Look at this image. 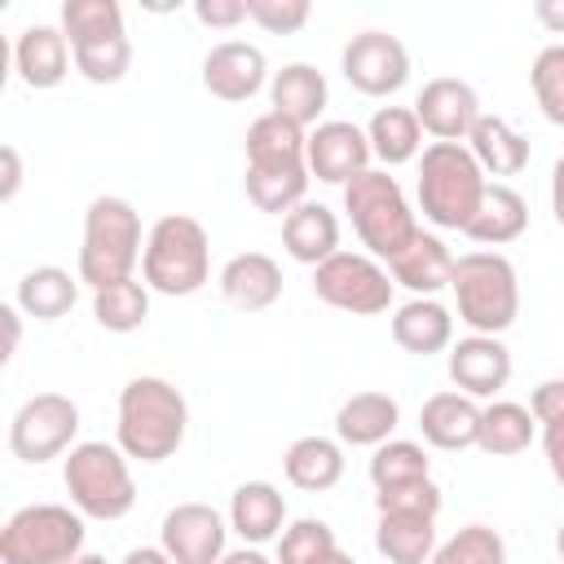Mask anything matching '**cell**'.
Wrapping results in <instances>:
<instances>
[{
  "label": "cell",
  "instance_id": "cell-1",
  "mask_svg": "<svg viewBox=\"0 0 564 564\" xmlns=\"http://www.w3.org/2000/svg\"><path fill=\"white\" fill-rule=\"evenodd\" d=\"M189 401L176 383L159 375H137L119 388L115 445L137 463H163L185 445Z\"/></svg>",
  "mask_w": 564,
  "mask_h": 564
},
{
  "label": "cell",
  "instance_id": "cell-2",
  "mask_svg": "<svg viewBox=\"0 0 564 564\" xmlns=\"http://www.w3.org/2000/svg\"><path fill=\"white\" fill-rule=\"evenodd\" d=\"M141 251H145V242H141L137 207L119 194H97L84 212V242H79L75 278L93 291L123 282V278H137Z\"/></svg>",
  "mask_w": 564,
  "mask_h": 564
},
{
  "label": "cell",
  "instance_id": "cell-3",
  "mask_svg": "<svg viewBox=\"0 0 564 564\" xmlns=\"http://www.w3.org/2000/svg\"><path fill=\"white\" fill-rule=\"evenodd\" d=\"M485 185L489 176L480 172V163L463 141H432L419 154L414 194H419L423 220H432L436 229H467L485 198Z\"/></svg>",
  "mask_w": 564,
  "mask_h": 564
},
{
  "label": "cell",
  "instance_id": "cell-4",
  "mask_svg": "<svg viewBox=\"0 0 564 564\" xmlns=\"http://www.w3.org/2000/svg\"><path fill=\"white\" fill-rule=\"evenodd\" d=\"M212 278V238L207 229L185 216L167 212L150 225L145 251H141V282L159 295H194Z\"/></svg>",
  "mask_w": 564,
  "mask_h": 564
},
{
  "label": "cell",
  "instance_id": "cell-5",
  "mask_svg": "<svg viewBox=\"0 0 564 564\" xmlns=\"http://www.w3.org/2000/svg\"><path fill=\"white\" fill-rule=\"evenodd\" d=\"M344 212L361 238V247L375 260H397L410 238L419 234V216L401 189L397 176H388V167H370L361 176H352L344 185Z\"/></svg>",
  "mask_w": 564,
  "mask_h": 564
},
{
  "label": "cell",
  "instance_id": "cell-6",
  "mask_svg": "<svg viewBox=\"0 0 564 564\" xmlns=\"http://www.w3.org/2000/svg\"><path fill=\"white\" fill-rule=\"evenodd\" d=\"M454 308L471 335H502L520 317V278L502 251H467L454 260Z\"/></svg>",
  "mask_w": 564,
  "mask_h": 564
},
{
  "label": "cell",
  "instance_id": "cell-7",
  "mask_svg": "<svg viewBox=\"0 0 564 564\" xmlns=\"http://www.w3.org/2000/svg\"><path fill=\"white\" fill-rule=\"evenodd\" d=\"M62 485L84 520H123L137 502L128 454L110 441H79L62 458Z\"/></svg>",
  "mask_w": 564,
  "mask_h": 564
},
{
  "label": "cell",
  "instance_id": "cell-8",
  "mask_svg": "<svg viewBox=\"0 0 564 564\" xmlns=\"http://www.w3.org/2000/svg\"><path fill=\"white\" fill-rule=\"evenodd\" d=\"M84 516L66 502L18 507L0 529V564H70L84 551Z\"/></svg>",
  "mask_w": 564,
  "mask_h": 564
},
{
  "label": "cell",
  "instance_id": "cell-9",
  "mask_svg": "<svg viewBox=\"0 0 564 564\" xmlns=\"http://www.w3.org/2000/svg\"><path fill=\"white\" fill-rule=\"evenodd\" d=\"M392 291H397L392 273L375 256H361V251H335L326 264L313 269V295L352 317L388 313Z\"/></svg>",
  "mask_w": 564,
  "mask_h": 564
},
{
  "label": "cell",
  "instance_id": "cell-10",
  "mask_svg": "<svg viewBox=\"0 0 564 564\" xmlns=\"http://www.w3.org/2000/svg\"><path fill=\"white\" fill-rule=\"evenodd\" d=\"M75 436H79V405L62 392L26 397L9 419V454L22 463L66 458L79 445Z\"/></svg>",
  "mask_w": 564,
  "mask_h": 564
},
{
  "label": "cell",
  "instance_id": "cell-11",
  "mask_svg": "<svg viewBox=\"0 0 564 564\" xmlns=\"http://www.w3.org/2000/svg\"><path fill=\"white\" fill-rule=\"evenodd\" d=\"M344 79L361 97H392L410 79V53L392 31H361L339 53Z\"/></svg>",
  "mask_w": 564,
  "mask_h": 564
},
{
  "label": "cell",
  "instance_id": "cell-12",
  "mask_svg": "<svg viewBox=\"0 0 564 564\" xmlns=\"http://www.w3.org/2000/svg\"><path fill=\"white\" fill-rule=\"evenodd\" d=\"M229 520L212 502H176L159 524V546L172 564H220Z\"/></svg>",
  "mask_w": 564,
  "mask_h": 564
},
{
  "label": "cell",
  "instance_id": "cell-13",
  "mask_svg": "<svg viewBox=\"0 0 564 564\" xmlns=\"http://www.w3.org/2000/svg\"><path fill=\"white\" fill-rule=\"evenodd\" d=\"M449 383L471 401H494L511 383V348L498 335H463L445 357Z\"/></svg>",
  "mask_w": 564,
  "mask_h": 564
},
{
  "label": "cell",
  "instance_id": "cell-14",
  "mask_svg": "<svg viewBox=\"0 0 564 564\" xmlns=\"http://www.w3.org/2000/svg\"><path fill=\"white\" fill-rule=\"evenodd\" d=\"M370 137L352 119H322L308 128V176L326 185H348L352 176L370 172Z\"/></svg>",
  "mask_w": 564,
  "mask_h": 564
},
{
  "label": "cell",
  "instance_id": "cell-15",
  "mask_svg": "<svg viewBox=\"0 0 564 564\" xmlns=\"http://www.w3.org/2000/svg\"><path fill=\"white\" fill-rule=\"evenodd\" d=\"M414 115H419L427 137H436V141H467L485 110H480V97H476V88L467 79L436 75V79H427L419 88Z\"/></svg>",
  "mask_w": 564,
  "mask_h": 564
},
{
  "label": "cell",
  "instance_id": "cell-16",
  "mask_svg": "<svg viewBox=\"0 0 564 564\" xmlns=\"http://www.w3.org/2000/svg\"><path fill=\"white\" fill-rule=\"evenodd\" d=\"M269 84V62L260 44L220 40L203 57V88L220 101H251Z\"/></svg>",
  "mask_w": 564,
  "mask_h": 564
},
{
  "label": "cell",
  "instance_id": "cell-17",
  "mask_svg": "<svg viewBox=\"0 0 564 564\" xmlns=\"http://www.w3.org/2000/svg\"><path fill=\"white\" fill-rule=\"evenodd\" d=\"M75 66V53H70V40L62 35V26H48V22H35V26H22L18 40H13V70L26 88L44 93V88H57Z\"/></svg>",
  "mask_w": 564,
  "mask_h": 564
},
{
  "label": "cell",
  "instance_id": "cell-18",
  "mask_svg": "<svg viewBox=\"0 0 564 564\" xmlns=\"http://www.w3.org/2000/svg\"><path fill=\"white\" fill-rule=\"evenodd\" d=\"M220 295L238 313H264L282 295V264L264 251H238L220 269Z\"/></svg>",
  "mask_w": 564,
  "mask_h": 564
},
{
  "label": "cell",
  "instance_id": "cell-19",
  "mask_svg": "<svg viewBox=\"0 0 564 564\" xmlns=\"http://www.w3.org/2000/svg\"><path fill=\"white\" fill-rule=\"evenodd\" d=\"M419 432H423V441L432 449H445V454L471 449L476 436H480V401L463 397L458 388L432 392L419 405Z\"/></svg>",
  "mask_w": 564,
  "mask_h": 564
},
{
  "label": "cell",
  "instance_id": "cell-20",
  "mask_svg": "<svg viewBox=\"0 0 564 564\" xmlns=\"http://www.w3.org/2000/svg\"><path fill=\"white\" fill-rule=\"evenodd\" d=\"M229 529L242 538V546H264L282 538L286 529V498L269 480H242L229 498Z\"/></svg>",
  "mask_w": 564,
  "mask_h": 564
},
{
  "label": "cell",
  "instance_id": "cell-21",
  "mask_svg": "<svg viewBox=\"0 0 564 564\" xmlns=\"http://www.w3.org/2000/svg\"><path fill=\"white\" fill-rule=\"evenodd\" d=\"M326 97H330L326 75H322L313 62H286V66L273 70V79H269V106H273V115L300 123L304 132L322 123Z\"/></svg>",
  "mask_w": 564,
  "mask_h": 564
},
{
  "label": "cell",
  "instance_id": "cell-22",
  "mask_svg": "<svg viewBox=\"0 0 564 564\" xmlns=\"http://www.w3.org/2000/svg\"><path fill=\"white\" fill-rule=\"evenodd\" d=\"M392 339L414 357L445 352L454 344V313L436 295H414L392 308Z\"/></svg>",
  "mask_w": 564,
  "mask_h": 564
},
{
  "label": "cell",
  "instance_id": "cell-23",
  "mask_svg": "<svg viewBox=\"0 0 564 564\" xmlns=\"http://www.w3.org/2000/svg\"><path fill=\"white\" fill-rule=\"evenodd\" d=\"M397 423H401L397 397L370 388V392H352V397L339 405V414H335V436H339V445H352V449H379L383 441H392Z\"/></svg>",
  "mask_w": 564,
  "mask_h": 564
},
{
  "label": "cell",
  "instance_id": "cell-24",
  "mask_svg": "<svg viewBox=\"0 0 564 564\" xmlns=\"http://www.w3.org/2000/svg\"><path fill=\"white\" fill-rule=\"evenodd\" d=\"M282 247L291 260L317 269L339 251V216L326 203L304 198L295 212L282 216Z\"/></svg>",
  "mask_w": 564,
  "mask_h": 564
},
{
  "label": "cell",
  "instance_id": "cell-25",
  "mask_svg": "<svg viewBox=\"0 0 564 564\" xmlns=\"http://www.w3.org/2000/svg\"><path fill=\"white\" fill-rule=\"evenodd\" d=\"M454 260H458V256H454L436 234L419 229V234L410 238V247H405L397 260H388V273H392V282L405 286L410 295H436V291L449 286Z\"/></svg>",
  "mask_w": 564,
  "mask_h": 564
},
{
  "label": "cell",
  "instance_id": "cell-26",
  "mask_svg": "<svg viewBox=\"0 0 564 564\" xmlns=\"http://www.w3.org/2000/svg\"><path fill=\"white\" fill-rule=\"evenodd\" d=\"M242 150H247V167H308V132L273 110L251 119Z\"/></svg>",
  "mask_w": 564,
  "mask_h": 564
},
{
  "label": "cell",
  "instance_id": "cell-27",
  "mask_svg": "<svg viewBox=\"0 0 564 564\" xmlns=\"http://www.w3.org/2000/svg\"><path fill=\"white\" fill-rule=\"evenodd\" d=\"M524 229H529V203L507 181H489L485 198H480V207H476V216H471V225L463 234L471 242H480V247H507Z\"/></svg>",
  "mask_w": 564,
  "mask_h": 564
},
{
  "label": "cell",
  "instance_id": "cell-28",
  "mask_svg": "<svg viewBox=\"0 0 564 564\" xmlns=\"http://www.w3.org/2000/svg\"><path fill=\"white\" fill-rule=\"evenodd\" d=\"M463 145L471 150L485 176H516L529 167V137L516 132L502 115H480Z\"/></svg>",
  "mask_w": 564,
  "mask_h": 564
},
{
  "label": "cell",
  "instance_id": "cell-29",
  "mask_svg": "<svg viewBox=\"0 0 564 564\" xmlns=\"http://www.w3.org/2000/svg\"><path fill=\"white\" fill-rule=\"evenodd\" d=\"M282 471L304 494H326L344 476V445L330 436H295L282 454Z\"/></svg>",
  "mask_w": 564,
  "mask_h": 564
},
{
  "label": "cell",
  "instance_id": "cell-30",
  "mask_svg": "<svg viewBox=\"0 0 564 564\" xmlns=\"http://www.w3.org/2000/svg\"><path fill=\"white\" fill-rule=\"evenodd\" d=\"M79 286H84V282L70 278L66 269L40 264V269H26V273H22L18 291H13V304H18L26 317H35V322H57V317H66V313L75 308Z\"/></svg>",
  "mask_w": 564,
  "mask_h": 564
},
{
  "label": "cell",
  "instance_id": "cell-31",
  "mask_svg": "<svg viewBox=\"0 0 564 564\" xmlns=\"http://www.w3.org/2000/svg\"><path fill=\"white\" fill-rule=\"evenodd\" d=\"M366 137H370V154L383 167H401L423 150V123L414 106H379L366 123Z\"/></svg>",
  "mask_w": 564,
  "mask_h": 564
},
{
  "label": "cell",
  "instance_id": "cell-32",
  "mask_svg": "<svg viewBox=\"0 0 564 564\" xmlns=\"http://www.w3.org/2000/svg\"><path fill=\"white\" fill-rule=\"evenodd\" d=\"M436 520L432 516H401V511H388L379 516L375 524V551L388 560V564H427L432 551H436Z\"/></svg>",
  "mask_w": 564,
  "mask_h": 564
},
{
  "label": "cell",
  "instance_id": "cell-33",
  "mask_svg": "<svg viewBox=\"0 0 564 564\" xmlns=\"http://www.w3.org/2000/svg\"><path fill=\"white\" fill-rule=\"evenodd\" d=\"M533 436H538V419H533L529 405H520V401H489V405H480V436H476V445L485 454L511 458V454L529 449Z\"/></svg>",
  "mask_w": 564,
  "mask_h": 564
},
{
  "label": "cell",
  "instance_id": "cell-34",
  "mask_svg": "<svg viewBox=\"0 0 564 564\" xmlns=\"http://www.w3.org/2000/svg\"><path fill=\"white\" fill-rule=\"evenodd\" d=\"M308 167H247L242 172V185H247V198L269 212V216H286L304 203L308 194Z\"/></svg>",
  "mask_w": 564,
  "mask_h": 564
},
{
  "label": "cell",
  "instance_id": "cell-35",
  "mask_svg": "<svg viewBox=\"0 0 564 564\" xmlns=\"http://www.w3.org/2000/svg\"><path fill=\"white\" fill-rule=\"evenodd\" d=\"M93 317L110 335L141 330L145 317H150V286L137 282V278H123V282H110V286L93 291Z\"/></svg>",
  "mask_w": 564,
  "mask_h": 564
},
{
  "label": "cell",
  "instance_id": "cell-36",
  "mask_svg": "<svg viewBox=\"0 0 564 564\" xmlns=\"http://www.w3.org/2000/svg\"><path fill=\"white\" fill-rule=\"evenodd\" d=\"M432 476V458L419 441H383L375 454H370V485L375 489H397V485H410V480H427Z\"/></svg>",
  "mask_w": 564,
  "mask_h": 564
},
{
  "label": "cell",
  "instance_id": "cell-37",
  "mask_svg": "<svg viewBox=\"0 0 564 564\" xmlns=\"http://www.w3.org/2000/svg\"><path fill=\"white\" fill-rule=\"evenodd\" d=\"M62 35L75 44H93V40H110V35H128L123 31V9L115 0H66L62 4Z\"/></svg>",
  "mask_w": 564,
  "mask_h": 564
},
{
  "label": "cell",
  "instance_id": "cell-38",
  "mask_svg": "<svg viewBox=\"0 0 564 564\" xmlns=\"http://www.w3.org/2000/svg\"><path fill=\"white\" fill-rule=\"evenodd\" d=\"M427 564H507V542L489 524H463L432 551Z\"/></svg>",
  "mask_w": 564,
  "mask_h": 564
},
{
  "label": "cell",
  "instance_id": "cell-39",
  "mask_svg": "<svg viewBox=\"0 0 564 564\" xmlns=\"http://www.w3.org/2000/svg\"><path fill=\"white\" fill-rule=\"evenodd\" d=\"M335 551H339L335 529L326 520H313V516L291 520L278 538V564H326Z\"/></svg>",
  "mask_w": 564,
  "mask_h": 564
},
{
  "label": "cell",
  "instance_id": "cell-40",
  "mask_svg": "<svg viewBox=\"0 0 564 564\" xmlns=\"http://www.w3.org/2000/svg\"><path fill=\"white\" fill-rule=\"evenodd\" d=\"M75 70L88 84H119L132 66V40L128 35H110V40H93V44H75Z\"/></svg>",
  "mask_w": 564,
  "mask_h": 564
},
{
  "label": "cell",
  "instance_id": "cell-41",
  "mask_svg": "<svg viewBox=\"0 0 564 564\" xmlns=\"http://www.w3.org/2000/svg\"><path fill=\"white\" fill-rule=\"evenodd\" d=\"M529 84H533L538 110H542L555 128H564V44H546V48L533 57Z\"/></svg>",
  "mask_w": 564,
  "mask_h": 564
},
{
  "label": "cell",
  "instance_id": "cell-42",
  "mask_svg": "<svg viewBox=\"0 0 564 564\" xmlns=\"http://www.w3.org/2000/svg\"><path fill=\"white\" fill-rule=\"evenodd\" d=\"M441 485L427 476V480H410V485H397V489H375V511L388 516V511H401V516H441Z\"/></svg>",
  "mask_w": 564,
  "mask_h": 564
},
{
  "label": "cell",
  "instance_id": "cell-43",
  "mask_svg": "<svg viewBox=\"0 0 564 564\" xmlns=\"http://www.w3.org/2000/svg\"><path fill=\"white\" fill-rule=\"evenodd\" d=\"M247 13L269 35H295L313 18V4L308 0H247Z\"/></svg>",
  "mask_w": 564,
  "mask_h": 564
},
{
  "label": "cell",
  "instance_id": "cell-44",
  "mask_svg": "<svg viewBox=\"0 0 564 564\" xmlns=\"http://www.w3.org/2000/svg\"><path fill=\"white\" fill-rule=\"evenodd\" d=\"M529 410H533L538 427L564 423V379H542V383L529 392Z\"/></svg>",
  "mask_w": 564,
  "mask_h": 564
},
{
  "label": "cell",
  "instance_id": "cell-45",
  "mask_svg": "<svg viewBox=\"0 0 564 564\" xmlns=\"http://www.w3.org/2000/svg\"><path fill=\"white\" fill-rule=\"evenodd\" d=\"M194 18L212 31H229L238 22H247V0H194Z\"/></svg>",
  "mask_w": 564,
  "mask_h": 564
},
{
  "label": "cell",
  "instance_id": "cell-46",
  "mask_svg": "<svg viewBox=\"0 0 564 564\" xmlns=\"http://www.w3.org/2000/svg\"><path fill=\"white\" fill-rule=\"evenodd\" d=\"M22 308L18 304H0V326H4V348H0V361H13L18 344H22Z\"/></svg>",
  "mask_w": 564,
  "mask_h": 564
},
{
  "label": "cell",
  "instance_id": "cell-47",
  "mask_svg": "<svg viewBox=\"0 0 564 564\" xmlns=\"http://www.w3.org/2000/svg\"><path fill=\"white\" fill-rule=\"evenodd\" d=\"M542 454H546V467H551V476L564 485V423H551V427H542Z\"/></svg>",
  "mask_w": 564,
  "mask_h": 564
},
{
  "label": "cell",
  "instance_id": "cell-48",
  "mask_svg": "<svg viewBox=\"0 0 564 564\" xmlns=\"http://www.w3.org/2000/svg\"><path fill=\"white\" fill-rule=\"evenodd\" d=\"M0 163H4V181H0V203H9L22 185V159H18V145H0Z\"/></svg>",
  "mask_w": 564,
  "mask_h": 564
},
{
  "label": "cell",
  "instance_id": "cell-49",
  "mask_svg": "<svg viewBox=\"0 0 564 564\" xmlns=\"http://www.w3.org/2000/svg\"><path fill=\"white\" fill-rule=\"evenodd\" d=\"M533 18H538L551 35H564V0H538V4H533Z\"/></svg>",
  "mask_w": 564,
  "mask_h": 564
},
{
  "label": "cell",
  "instance_id": "cell-50",
  "mask_svg": "<svg viewBox=\"0 0 564 564\" xmlns=\"http://www.w3.org/2000/svg\"><path fill=\"white\" fill-rule=\"evenodd\" d=\"M551 216H555V225L564 229V154H560L555 167H551Z\"/></svg>",
  "mask_w": 564,
  "mask_h": 564
},
{
  "label": "cell",
  "instance_id": "cell-51",
  "mask_svg": "<svg viewBox=\"0 0 564 564\" xmlns=\"http://www.w3.org/2000/svg\"><path fill=\"white\" fill-rule=\"evenodd\" d=\"M119 564H172V555L163 546H132Z\"/></svg>",
  "mask_w": 564,
  "mask_h": 564
},
{
  "label": "cell",
  "instance_id": "cell-52",
  "mask_svg": "<svg viewBox=\"0 0 564 564\" xmlns=\"http://www.w3.org/2000/svg\"><path fill=\"white\" fill-rule=\"evenodd\" d=\"M220 564H273L260 546H238V551H225V560Z\"/></svg>",
  "mask_w": 564,
  "mask_h": 564
},
{
  "label": "cell",
  "instance_id": "cell-53",
  "mask_svg": "<svg viewBox=\"0 0 564 564\" xmlns=\"http://www.w3.org/2000/svg\"><path fill=\"white\" fill-rule=\"evenodd\" d=\"M70 564H110V560H106V555H97V551H79Z\"/></svg>",
  "mask_w": 564,
  "mask_h": 564
},
{
  "label": "cell",
  "instance_id": "cell-54",
  "mask_svg": "<svg viewBox=\"0 0 564 564\" xmlns=\"http://www.w3.org/2000/svg\"><path fill=\"white\" fill-rule=\"evenodd\" d=\"M326 564H357V560H352V555H348V551H335V555H330V560H326Z\"/></svg>",
  "mask_w": 564,
  "mask_h": 564
},
{
  "label": "cell",
  "instance_id": "cell-55",
  "mask_svg": "<svg viewBox=\"0 0 564 564\" xmlns=\"http://www.w3.org/2000/svg\"><path fill=\"white\" fill-rule=\"evenodd\" d=\"M555 551H560V560H564V524H560V533H555Z\"/></svg>",
  "mask_w": 564,
  "mask_h": 564
}]
</instances>
